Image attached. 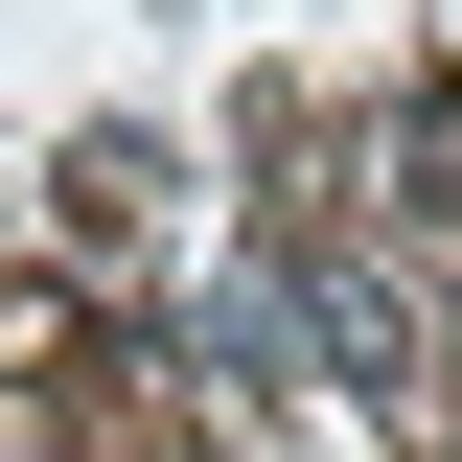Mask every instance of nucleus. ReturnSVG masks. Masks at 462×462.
<instances>
[{"instance_id": "obj_2", "label": "nucleus", "mask_w": 462, "mask_h": 462, "mask_svg": "<svg viewBox=\"0 0 462 462\" xmlns=\"http://www.w3.org/2000/svg\"><path fill=\"white\" fill-rule=\"evenodd\" d=\"M393 162H416L393 208H462V93H416V116H393Z\"/></svg>"}, {"instance_id": "obj_1", "label": "nucleus", "mask_w": 462, "mask_h": 462, "mask_svg": "<svg viewBox=\"0 0 462 462\" xmlns=\"http://www.w3.org/2000/svg\"><path fill=\"white\" fill-rule=\"evenodd\" d=\"M278 300H300V370H416V324H393V278H346V254H278Z\"/></svg>"}]
</instances>
